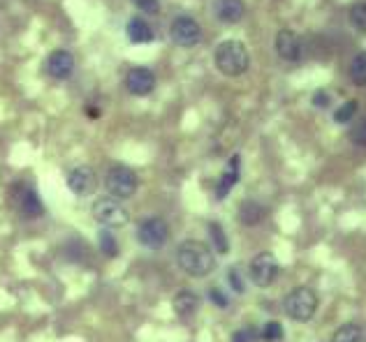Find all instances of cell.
Masks as SVG:
<instances>
[{"label": "cell", "mask_w": 366, "mask_h": 342, "mask_svg": "<svg viewBox=\"0 0 366 342\" xmlns=\"http://www.w3.org/2000/svg\"><path fill=\"white\" fill-rule=\"evenodd\" d=\"M283 310L292 321L306 324L313 319L315 313H318V294H315L310 287H295V289L285 296Z\"/></svg>", "instance_id": "3"}, {"label": "cell", "mask_w": 366, "mask_h": 342, "mask_svg": "<svg viewBox=\"0 0 366 342\" xmlns=\"http://www.w3.org/2000/svg\"><path fill=\"white\" fill-rule=\"evenodd\" d=\"M228 280H230L232 289H234L236 294H243V291H246V285H243V278H241V273L236 271V268H230V271H228Z\"/></svg>", "instance_id": "29"}, {"label": "cell", "mask_w": 366, "mask_h": 342, "mask_svg": "<svg viewBox=\"0 0 366 342\" xmlns=\"http://www.w3.org/2000/svg\"><path fill=\"white\" fill-rule=\"evenodd\" d=\"M176 264L186 276L191 278H206L216 271V254H213L211 246L204 241H183L176 248Z\"/></svg>", "instance_id": "1"}, {"label": "cell", "mask_w": 366, "mask_h": 342, "mask_svg": "<svg viewBox=\"0 0 366 342\" xmlns=\"http://www.w3.org/2000/svg\"><path fill=\"white\" fill-rule=\"evenodd\" d=\"M105 185H107V192L112 194L114 199L121 201V199L135 197V192L139 187V179L135 171L130 167H125V164H114L105 176Z\"/></svg>", "instance_id": "4"}, {"label": "cell", "mask_w": 366, "mask_h": 342, "mask_svg": "<svg viewBox=\"0 0 366 342\" xmlns=\"http://www.w3.org/2000/svg\"><path fill=\"white\" fill-rule=\"evenodd\" d=\"M47 72H49V77L58 79V81L70 79L72 72H75V58H72V53L65 51V49L53 51L51 56L47 58Z\"/></svg>", "instance_id": "12"}, {"label": "cell", "mask_w": 366, "mask_h": 342, "mask_svg": "<svg viewBox=\"0 0 366 342\" xmlns=\"http://www.w3.org/2000/svg\"><path fill=\"white\" fill-rule=\"evenodd\" d=\"M169 238V227L162 218H146L137 227V241L144 248L160 250Z\"/></svg>", "instance_id": "7"}, {"label": "cell", "mask_w": 366, "mask_h": 342, "mask_svg": "<svg viewBox=\"0 0 366 342\" xmlns=\"http://www.w3.org/2000/svg\"><path fill=\"white\" fill-rule=\"evenodd\" d=\"M93 220L102 224L105 229H121L127 224L130 213L119 199L114 197H100L93 201Z\"/></svg>", "instance_id": "5"}, {"label": "cell", "mask_w": 366, "mask_h": 342, "mask_svg": "<svg viewBox=\"0 0 366 342\" xmlns=\"http://www.w3.org/2000/svg\"><path fill=\"white\" fill-rule=\"evenodd\" d=\"M125 88H127V93L135 97L151 95L156 88V75L149 67H132L125 75Z\"/></svg>", "instance_id": "11"}, {"label": "cell", "mask_w": 366, "mask_h": 342, "mask_svg": "<svg viewBox=\"0 0 366 342\" xmlns=\"http://www.w3.org/2000/svg\"><path fill=\"white\" fill-rule=\"evenodd\" d=\"M209 298H211V303L216 305V308H221V310H225L230 305V298L225 296V291L218 289V287H211V289H209Z\"/></svg>", "instance_id": "27"}, {"label": "cell", "mask_w": 366, "mask_h": 342, "mask_svg": "<svg viewBox=\"0 0 366 342\" xmlns=\"http://www.w3.org/2000/svg\"><path fill=\"white\" fill-rule=\"evenodd\" d=\"M278 259L271 252H260L251 259V266H248V276H251L253 285L258 287H271L273 280L278 278Z\"/></svg>", "instance_id": "6"}, {"label": "cell", "mask_w": 366, "mask_h": 342, "mask_svg": "<svg viewBox=\"0 0 366 342\" xmlns=\"http://www.w3.org/2000/svg\"><path fill=\"white\" fill-rule=\"evenodd\" d=\"M350 26L359 30V33H366V3H357L350 8Z\"/></svg>", "instance_id": "24"}, {"label": "cell", "mask_w": 366, "mask_h": 342, "mask_svg": "<svg viewBox=\"0 0 366 342\" xmlns=\"http://www.w3.org/2000/svg\"><path fill=\"white\" fill-rule=\"evenodd\" d=\"M213 63H216L218 72L225 77H241L251 67V53L243 42L239 40H225L216 47L213 53Z\"/></svg>", "instance_id": "2"}, {"label": "cell", "mask_w": 366, "mask_h": 342, "mask_svg": "<svg viewBox=\"0 0 366 342\" xmlns=\"http://www.w3.org/2000/svg\"><path fill=\"white\" fill-rule=\"evenodd\" d=\"M213 12L221 21L236 23L243 19L246 5H243V0H213Z\"/></svg>", "instance_id": "16"}, {"label": "cell", "mask_w": 366, "mask_h": 342, "mask_svg": "<svg viewBox=\"0 0 366 342\" xmlns=\"http://www.w3.org/2000/svg\"><path fill=\"white\" fill-rule=\"evenodd\" d=\"M169 35L179 47H197L202 42V26L193 16H176L169 26Z\"/></svg>", "instance_id": "8"}, {"label": "cell", "mask_w": 366, "mask_h": 342, "mask_svg": "<svg viewBox=\"0 0 366 342\" xmlns=\"http://www.w3.org/2000/svg\"><path fill=\"white\" fill-rule=\"evenodd\" d=\"M209 231H211V238H213V246L221 254H228L230 252V243H228V236H225V229L221 227L218 222H209Z\"/></svg>", "instance_id": "22"}, {"label": "cell", "mask_w": 366, "mask_h": 342, "mask_svg": "<svg viewBox=\"0 0 366 342\" xmlns=\"http://www.w3.org/2000/svg\"><path fill=\"white\" fill-rule=\"evenodd\" d=\"M364 333L359 324H343L332 333V342H362Z\"/></svg>", "instance_id": "20"}, {"label": "cell", "mask_w": 366, "mask_h": 342, "mask_svg": "<svg viewBox=\"0 0 366 342\" xmlns=\"http://www.w3.org/2000/svg\"><path fill=\"white\" fill-rule=\"evenodd\" d=\"M125 33H127V40H130L132 44H146V42H154V38H156L154 28H151L142 16H132L125 26Z\"/></svg>", "instance_id": "17"}, {"label": "cell", "mask_w": 366, "mask_h": 342, "mask_svg": "<svg viewBox=\"0 0 366 342\" xmlns=\"http://www.w3.org/2000/svg\"><path fill=\"white\" fill-rule=\"evenodd\" d=\"M283 335H285V331L278 321H267L260 331V338L265 342H278V340H283Z\"/></svg>", "instance_id": "25"}, {"label": "cell", "mask_w": 366, "mask_h": 342, "mask_svg": "<svg viewBox=\"0 0 366 342\" xmlns=\"http://www.w3.org/2000/svg\"><path fill=\"white\" fill-rule=\"evenodd\" d=\"M313 105L320 107V109L329 107V93H327V90H318V93L313 95Z\"/></svg>", "instance_id": "31"}, {"label": "cell", "mask_w": 366, "mask_h": 342, "mask_svg": "<svg viewBox=\"0 0 366 342\" xmlns=\"http://www.w3.org/2000/svg\"><path fill=\"white\" fill-rule=\"evenodd\" d=\"M359 111V102L357 100H347L345 105H341L337 111H334V120L337 123H350V120H355V116Z\"/></svg>", "instance_id": "21"}, {"label": "cell", "mask_w": 366, "mask_h": 342, "mask_svg": "<svg viewBox=\"0 0 366 342\" xmlns=\"http://www.w3.org/2000/svg\"><path fill=\"white\" fill-rule=\"evenodd\" d=\"M265 220V206L258 204L255 199H246L239 206V222L246 224V227H255Z\"/></svg>", "instance_id": "18"}, {"label": "cell", "mask_w": 366, "mask_h": 342, "mask_svg": "<svg viewBox=\"0 0 366 342\" xmlns=\"http://www.w3.org/2000/svg\"><path fill=\"white\" fill-rule=\"evenodd\" d=\"M132 5L139 12H146V14H158L160 12V3L158 0H132Z\"/></svg>", "instance_id": "28"}, {"label": "cell", "mask_w": 366, "mask_h": 342, "mask_svg": "<svg viewBox=\"0 0 366 342\" xmlns=\"http://www.w3.org/2000/svg\"><path fill=\"white\" fill-rule=\"evenodd\" d=\"M97 243H100V250L107 256H119V243H116V238L109 229H102L97 234Z\"/></svg>", "instance_id": "23"}, {"label": "cell", "mask_w": 366, "mask_h": 342, "mask_svg": "<svg viewBox=\"0 0 366 342\" xmlns=\"http://www.w3.org/2000/svg\"><path fill=\"white\" fill-rule=\"evenodd\" d=\"M276 53L283 60H288V63H297V60L302 58V40H299V35L292 33V30H288V28L278 30Z\"/></svg>", "instance_id": "13"}, {"label": "cell", "mask_w": 366, "mask_h": 342, "mask_svg": "<svg viewBox=\"0 0 366 342\" xmlns=\"http://www.w3.org/2000/svg\"><path fill=\"white\" fill-rule=\"evenodd\" d=\"M172 308H174V313H176L179 319L188 321V319H193V317L197 315L199 296L195 294V291H191V289H181L179 294L172 298Z\"/></svg>", "instance_id": "15"}, {"label": "cell", "mask_w": 366, "mask_h": 342, "mask_svg": "<svg viewBox=\"0 0 366 342\" xmlns=\"http://www.w3.org/2000/svg\"><path fill=\"white\" fill-rule=\"evenodd\" d=\"M239 176H241V155L239 153H234L228 162V169L223 171L221 181H218V187H216V199L218 201H223L232 192V187L239 183Z\"/></svg>", "instance_id": "14"}, {"label": "cell", "mask_w": 366, "mask_h": 342, "mask_svg": "<svg viewBox=\"0 0 366 342\" xmlns=\"http://www.w3.org/2000/svg\"><path fill=\"white\" fill-rule=\"evenodd\" d=\"M68 187L77 197H90L97 190V171L88 164L75 167L68 174Z\"/></svg>", "instance_id": "10"}, {"label": "cell", "mask_w": 366, "mask_h": 342, "mask_svg": "<svg viewBox=\"0 0 366 342\" xmlns=\"http://www.w3.org/2000/svg\"><path fill=\"white\" fill-rule=\"evenodd\" d=\"M258 338V331L255 328H241V331H236L232 335V342H255Z\"/></svg>", "instance_id": "30"}, {"label": "cell", "mask_w": 366, "mask_h": 342, "mask_svg": "<svg viewBox=\"0 0 366 342\" xmlns=\"http://www.w3.org/2000/svg\"><path fill=\"white\" fill-rule=\"evenodd\" d=\"M350 139L355 146H366V116L350 130Z\"/></svg>", "instance_id": "26"}, {"label": "cell", "mask_w": 366, "mask_h": 342, "mask_svg": "<svg viewBox=\"0 0 366 342\" xmlns=\"http://www.w3.org/2000/svg\"><path fill=\"white\" fill-rule=\"evenodd\" d=\"M86 114H88V116H93V118H97V116H100V111H97L95 107H86Z\"/></svg>", "instance_id": "32"}, {"label": "cell", "mask_w": 366, "mask_h": 342, "mask_svg": "<svg viewBox=\"0 0 366 342\" xmlns=\"http://www.w3.org/2000/svg\"><path fill=\"white\" fill-rule=\"evenodd\" d=\"M14 209L19 211L23 218L33 220V218H40L42 213H45V204H42L40 194L33 185H28V183H19V185L14 187Z\"/></svg>", "instance_id": "9"}, {"label": "cell", "mask_w": 366, "mask_h": 342, "mask_svg": "<svg viewBox=\"0 0 366 342\" xmlns=\"http://www.w3.org/2000/svg\"><path fill=\"white\" fill-rule=\"evenodd\" d=\"M347 75H350V81L355 86L366 88V51H359L352 56L350 67H347Z\"/></svg>", "instance_id": "19"}]
</instances>
